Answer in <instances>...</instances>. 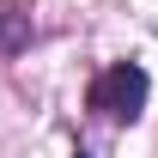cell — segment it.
<instances>
[{
  "mask_svg": "<svg viewBox=\"0 0 158 158\" xmlns=\"http://www.w3.org/2000/svg\"><path fill=\"white\" fill-rule=\"evenodd\" d=\"M146 67H134V61H116V67H103L98 85H91V110L110 122H134L140 110H146Z\"/></svg>",
  "mask_w": 158,
  "mask_h": 158,
  "instance_id": "1",
  "label": "cell"
},
{
  "mask_svg": "<svg viewBox=\"0 0 158 158\" xmlns=\"http://www.w3.org/2000/svg\"><path fill=\"white\" fill-rule=\"evenodd\" d=\"M24 43H31V19L12 12V6H0V55H19Z\"/></svg>",
  "mask_w": 158,
  "mask_h": 158,
  "instance_id": "2",
  "label": "cell"
},
{
  "mask_svg": "<svg viewBox=\"0 0 158 158\" xmlns=\"http://www.w3.org/2000/svg\"><path fill=\"white\" fill-rule=\"evenodd\" d=\"M79 158H85V152H79Z\"/></svg>",
  "mask_w": 158,
  "mask_h": 158,
  "instance_id": "3",
  "label": "cell"
}]
</instances>
